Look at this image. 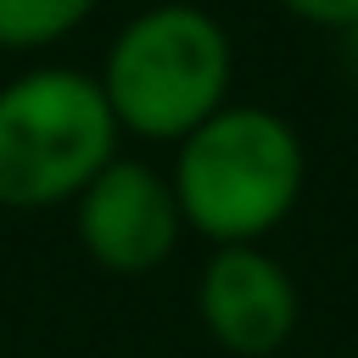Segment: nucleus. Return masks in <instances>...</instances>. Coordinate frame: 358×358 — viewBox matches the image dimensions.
I'll list each match as a JSON object with an SVG mask.
<instances>
[{
	"instance_id": "1",
	"label": "nucleus",
	"mask_w": 358,
	"mask_h": 358,
	"mask_svg": "<svg viewBox=\"0 0 358 358\" xmlns=\"http://www.w3.org/2000/svg\"><path fill=\"white\" fill-rule=\"evenodd\" d=\"M173 196L185 229L213 246H252L291 218L308 185V151L296 129L268 106H218L179 140Z\"/></svg>"
},
{
	"instance_id": "2",
	"label": "nucleus",
	"mask_w": 358,
	"mask_h": 358,
	"mask_svg": "<svg viewBox=\"0 0 358 358\" xmlns=\"http://www.w3.org/2000/svg\"><path fill=\"white\" fill-rule=\"evenodd\" d=\"M229 78L235 50L224 22L185 0L151 6L123 22L101 67V90L117 129L173 145L201 129L218 106H229Z\"/></svg>"
},
{
	"instance_id": "3",
	"label": "nucleus",
	"mask_w": 358,
	"mask_h": 358,
	"mask_svg": "<svg viewBox=\"0 0 358 358\" xmlns=\"http://www.w3.org/2000/svg\"><path fill=\"white\" fill-rule=\"evenodd\" d=\"M117 134L101 78L78 67H34L0 84V207L39 213L78 201L117 157Z\"/></svg>"
},
{
	"instance_id": "4",
	"label": "nucleus",
	"mask_w": 358,
	"mask_h": 358,
	"mask_svg": "<svg viewBox=\"0 0 358 358\" xmlns=\"http://www.w3.org/2000/svg\"><path fill=\"white\" fill-rule=\"evenodd\" d=\"M73 229H78V246L106 274H151L173 257V246L185 235V213H179L168 173H157L151 162H134V157H112L78 190Z\"/></svg>"
},
{
	"instance_id": "5",
	"label": "nucleus",
	"mask_w": 358,
	"mask_h": 358,
	"mask_svg": "<svg viewBox=\"0 0 358 358\" xmlns=\"http://www.w3.org/2000/svg\"><path fill=\"white\" fill-rule=\"evenodd\" d=\"M196 319L207 341L224 347L229 358H268L296 336L302 296L291 268L274 252H263V241L213 246L196 280Z\"/></svg>"
},
{
	"instance_id": "6",
	"label": "nucleus",
	"mask_w": 358,
	"mask_h": 358,
	"mask_svg": "<svg viewBox=\"0 0 358 358\" xmlns=\"http://www.w3.org/2000/svg\"><path fill=\"white\" fill-rule=\"evenodd\" d=\"M95 0H0V50H45L67 39Z\"/></svg>"
},
{
	"instance_id": "7",
	"label": "nucleus",
	"mask_w": 358,
	"mask_h": 358,
	"mask_svg": "<svg viewBox=\"0 0 358 358\" xmlns=\"http://www.w3.org/2000/svg\"><path fill=\"white\" fill-rule=\"evenodd\" d=\"M280 6L313 28H330V34H347L358 22V0H280Z\"/></svg>"
},
{
	"instance_id": "8",
	"label": "nucleus",
	"mask_w": 358,
	"mask_h": 358,
	"mask_svg": "<svg viewBox=\"0 0 358 358\" xmlns=\"http://www.w3.org/2000/svg\"><path fill=\"white\" fill-rule=\"evenodd\" d=\"M341 45H347V67H352V78H358V22L341 34Z\"/></svg>"
}]
</instances>
